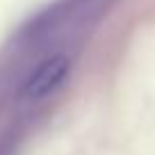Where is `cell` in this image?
Listing matches in <instances>:
<instances>
[{
    "label": "cell",
    "mask_w": 155,
    "mask_h": 155,
    "mask_svg": "<svg viewBox=\"0 0 155 155\" xmlns=\"http://www.w3.org/2000/svg\"><path fill=\"white\" fill-rule=\"evenodd\" d=\"M68 59L64 55H53L46 57L44 62H39L37 66L30 71V75L23 82V96L30 101H41V98L50 96L59 84L66 80L68 75Z\"/></svg>",
    "instance_id": "6da1fadb"
}]
</instances>
